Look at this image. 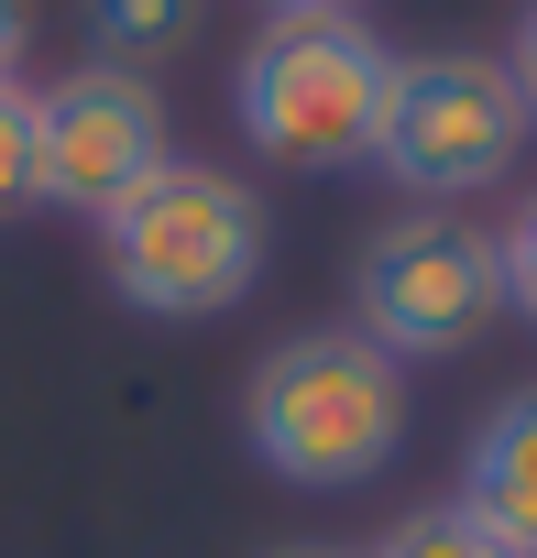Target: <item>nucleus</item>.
<instances>
[{
    "mask_svg": "<svg viewBox=\"0 0 537 558\" xmlns=\"http://www.w3.org/2000/svg\"><path fill=\"white\" fill-rule=\"evenodd\" d=\"M241 449L297 482V493H351L406 449V362H384L362 329H297L252 362L241 384Z\"/></svg>",
    "mask_w": 537,
    "mask_h": 558,
    "instance_id": "1",
    "label": "nucleus"
},
{
    "mask_svg": "<svg viewBox=\"0 0 537 558\" xmlns=\"http://www.w3.org/2000/svg\"><path fill=\"white\" fill-rule=\"evenodd\" d=\"M99 274L143 318H219L263 286V197L230 165L165 154L110 219H99Z\"/></svg>",
    "mask_w": 537,
    "mask_h": 558,
    "instance_id": "2",
    "label": "nucleus"
},
{
    "mask_svg": "<svg viewBox=\"0 0 537 558\" xmlns=\"http://www.w3.org/2000/svg\"><path fill=\"white\" fill-rule=\"evenodd\" d=\"M384 77L395 56L373 45L362 12H319V23H263L241 77H230V121L252 154L275 165H373V121H384Z\"/></svg>",
    "mask_w": 537,
    "mask_h": 558,
    "instance_id": "3",
    "label": "nucleus"
},
{
    "mask_svg": "<svg viewBox=\"0 0 537 558\" xmlns=\"http://www.w3.org/2000/svg\"><path fill=\"white\" fill-rule=\"evenodd\" d=\"M515 154H526V99H515L504 56H482V45L395 56L384 121H373V165H384L417 208H461V197L504 186Z\"/></svg>",
    "mask_w": 537,
    "mask_h": 558,
    "instance_id": "4",
    "label": "nucleus"
},
{
    "mask_svg": "<svg viewBox=\"0 0 537 558\" xmlns=\"http://www.w3.org/2000/svg\"><path fill=\"white\" fill-rule=\"evenodd\" d=\"M493 318H504L493 230H472L450 208H406V219L362 230V252H351V329L384 362H450Z\"/></svg>",
    "mask_w": 537,
    "mask_h": 558,
    "instance_id": "5",
    "label": "nucleus"
},
{
    "mask_svg": "<svg viewBox=\"0 0 537 558\" xmlns=\"http://www.w3.org/2000/svg\"><path fill=\"white\" fill-rule=\"evenodd\" d=\"M165 88L132 66H67L56 88H34V208L67 219H110L154 165H165Z\"/></svg>",
    "mask_w": 537,
    "mask_h": 558,
    "instance_id": "6",
    "label": "nucleus"
},
{
    "mask_svg": "<svg viewBox=\"0 0 537 558\" xmlns=\"http://www.w3.org/2000/svg\"><path fill=\"white\" fill-rule=\"evenodd\" d=\"M504 558H537V384L493 395V416L461 449V493H450Z\"/></svg>",
    "mask_w": 537,
    "mask_h": 558,
    "instance_id": "7",
    "label": "nucleus"
},
{
    "mask_svg": "<svg viewBox=\"0 0 537 558\" xmlns=\"http://www.w3.org/2000/svg\"><path fill=\"white\" fill-rule=\"evenodd\" d=\"M88 12V45H99V66H154V56H176L187 34H198V12L208 0H77Z\"/></svg>",
    "mask_w": 537,
    "mask_h": 558,
    "instance_id": "8",
    "label": "nucleus"
},
{
    "mask_svg": "<svg viewBox=\"0 0 537 558\" xmlns=\"http://www.w3.org/2000/svg\"><path fill=\"white\" fill-rule=\"evenodd\" d=\"M362 558H504V547H493V536H482L461 504H417V514H395V525H384Z\"/></svg>",
    "mask_w": 537,
    "mask_h": 558,
    "instance_id": "9",
    "label": "nucleus"
},
{
    "mask_svg": "<svg viewBox=\"0 0 537 558\" xmlns=\"http://www.w3.org/2000/svg\"><path fill=\"white\" fill-rule=\"evenodd\" d=\"M34 208V88L0 77V219Z\"/></svg>",
    "mask_w": 537,
    "mask_h": 558,
    "instance_id": "10",
    "label": "nucleus"
},
{
    "mask_svg": "<svg viewBox=\"0 0 537 558\" xmlns=\"http://www.w3.org/2000/svg\"><path fill=\"white\" fill-rule=\"evenodd\" d=\"M493 274H504V318L537 329V186L515 197V219L493 230Z\"/></svg>",
    "mask_w": 537,
    "mask_h": 558,
    "instance_id": "11",
    "label": "nucleus"
},
{
    "mask_svg": "<svg viewBox=\"0 0 537 558\" xmlns=\"http://www.w3.org/2000/svg\"><path fill=\"white\" fill-rule=\"evenodd\" d=\"M504 77H515V99H526V132H537V0L515 12V34H504Z\"/></svg>",
    "mask_w": 537,
    "mask_h": 558,
    "instance_id": "12",
    "label": "nucleus"
},
{
    "mask_svg": "<svg viewBox=\"0 0 537 558\" xmlns=\"http://www.w3.org/2000/svg\"><path fill=\"white\" fill-rule=\"evenodd\" d=\"M23 45H34V0H0V77H23Z\"/></svg>",
    "mask_w": 537,
    "mask_h": 558,
    "instance_id": "13",
    "label": "nucleus"
},
{
    "mask_svg": "<svg viewBox=\"0 0 537 558\" xmlns=\"http://www.w3.org/2000/svg\"><path fill=\"white\" fill-rule=\"evenodd\" d=\"M275 23H319V12H362V0H263Z\"/></svg>",
    "mask_w": 537,
    "mask_h": 558,
    "instance_id": "14",
    "label": "nucleus"
},
{
    "mask_svg": "<svg viewBox=\"0 0 537 558\" xmlns=\"http://www.w3.org/2000/svg\"><path fill=\"white\" fill-rule=\"evenodd\" d=\"M275 558H362V547H275Z\"/></svg>",
    "mask_w": 537,
    "mask_h": 558,
    "instance_id": "15",
    "label": "nucleus"
}]
</instances>
